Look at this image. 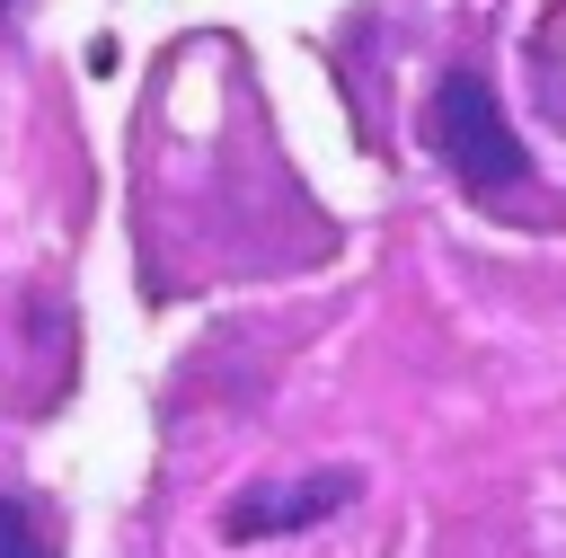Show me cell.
<instances>
[{
    "instance_id": "6da1fadb",
    "label": "cell",
    "mask_w": 566,
    "mask_h": 558,
    "mask_svg": "<svg viewBox=\"0 0 566 558\" xmlns=\"http://www.w3.org/2000/svg\"><path fill=\"white\" fill-rule=\"evenodd\" d=\"M433 151H442V168H451L469 195H504V186L531 177V151H522V133L504 124L486 71H442V89H433Z\"/></svg>"
},
{
    "instance_id": "7a4b0ae2",
    "label": "cell",
    "mask_w": 566,
    "mask_h": 558,
    "mask_svg": "<svg viewBox=\"0 0 566 558\" xmlns=\"http://www.w3.org/2000/svg\"><path fill=\"white\" fill-rule=\"evenodd\" d=\"M354 496V478H256L221 505V540H283V531H318L336 505Z\"/></svg>"
},
{
    "instance_id": "3957f363",
    "label": "cell",
    "mask_w": 566,
    "mask_h": 558,
    "mask_svg": "<svg viewBox=\"0 0 566 558\" xmlns=\"http://www.w3.org/2000/svg\"><path fill=\"white\" fill-rule=\"evenodd\" d=\"M0 558H53V540H44L35 505H18L9 487H0Z\"/></svg>"
}]
</instances>
